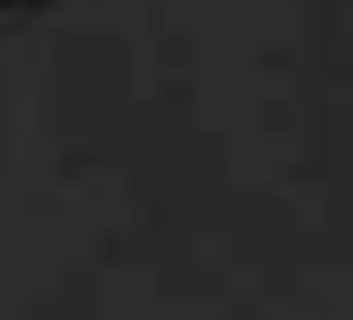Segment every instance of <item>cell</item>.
<instances>
[{
	"mask_svg": "<svg viewBox=\"0 0 353 320\" xmlns=\"http://www.w3.org/2000/svg\"><path fill=\"white\" fill-rule=\"evenodd\" d=\"M0 8H33V0H0Z\"/></svg>",
	"mask_w": 353,
	"mask_h": 320,
	"instance_id": "6da1fadb",
	"label": "cell"
}]
</instances>
